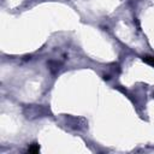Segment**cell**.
Wrapping results in <instances>:
<instances>
[{
    "instance_id": "6da1fadb",
    "label": "cell",
    "mask_w": 154,
    "mask_h": 154,
    "mask_svg": "<svg viewBox=\"0 0 154 154\" xmlns=\"http://www.w3.org/2000/svg\"><path fill=\"white\" fill-rule=\"evenodd\" d=\"M28 152L29 153H38L40 152V146L37 143H32L30 144V147L28 148Z\"/></svg>"
},
{
    "instance_id": "7a4b0ae2",
    "label": "cell",
    "mask_w": 154,
    "mask_h": 154,
    "mask_svg": "<svg viewBox=\"0 0 154 154\" xmlns=\"http://www.w3.org/2000/svg\"><path fill=\"white\" fill-rule=\"evenodd\" d=\"M142 60H143L144 63H147V64H149V65L154 66V57H149V55H146V57H143V58H142Z\"/></svg>"
}]
</instances>
